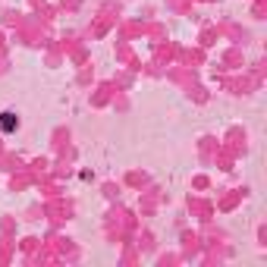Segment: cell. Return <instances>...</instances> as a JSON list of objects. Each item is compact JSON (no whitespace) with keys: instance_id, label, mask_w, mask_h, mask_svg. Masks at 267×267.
Wrapping results in <instances>:
<instances>
[{"instance_id":"obj_1","label":"cell","mask_w":267,"mask_h":267,"mask_svg":"<svg viewBox=\"0 0 267 267\" xmlns=\"http://www.w3.org/2000/svg\"><path fill=\"white\" fill-rule=\"evenodd\" d=\"M16 129H19V116H16L13 110H3V114H0V132H3V135H13Z\"/></svg>"}]
</instances>
